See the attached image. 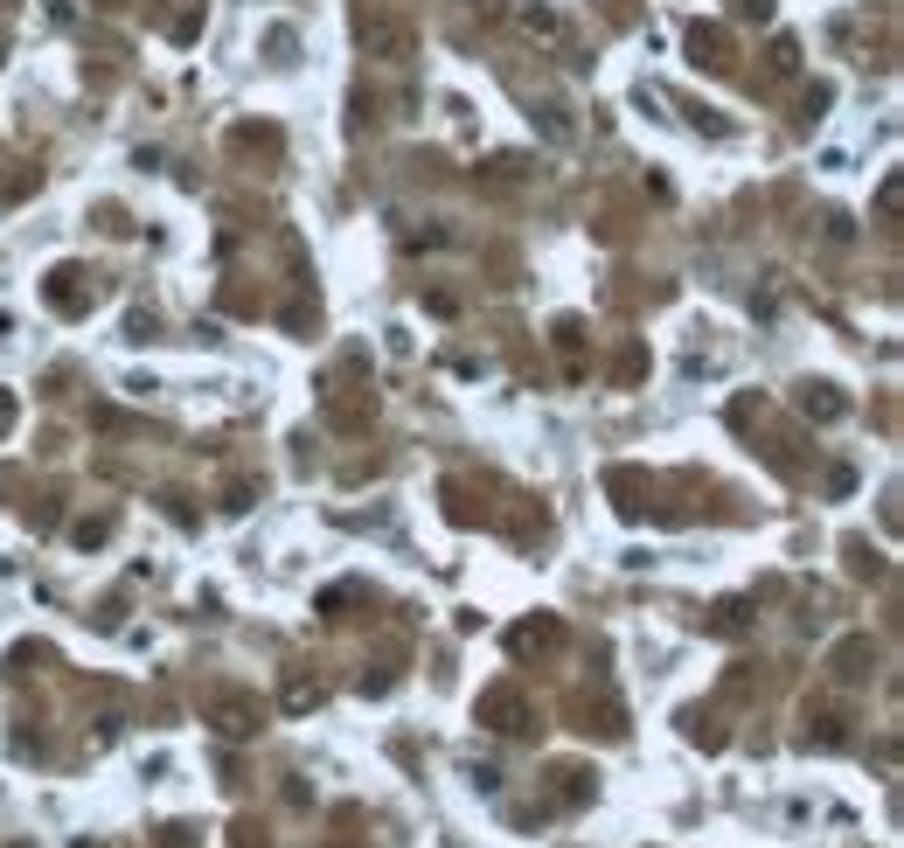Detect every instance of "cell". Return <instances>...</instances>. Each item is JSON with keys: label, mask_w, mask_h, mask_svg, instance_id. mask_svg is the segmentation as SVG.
Returning <instances> with one entry per match:
<instances>
[{"label": "cell", "mask_w": 904, "mask_h": 848, "mask_svg": "<svg viewBox=\"0 0 904 848\" xmlns=\"http://www.w3.org/2000/svg\"><path fill=\"white\" fill-rule=\"evenodd\" d=\"M362 49L376 63H411L418 56V28L397 21V14H362Z\"/></svg>", "instance_id": "obj_1"}, {"label": "cell", "mask_w": 904, "mask_h": 848, "mask_svg": "<svg viewBox=\"0 0 904 848\" xmlns=\"http://www.w3.org/2000/svg\"><path fill=\"white\" fill-rule=\"evenodd\" d=\"M209 723H216L223 737H258V730H265V703L244 696V689H223V696L209 703Z\"/></svg>", "instance_id": "obj_2"}, {"label": "cell", "mask_w": 904, "mask_h": 848, "mask_svg": "<svg viewBox=\"0 0 904 848\" xmlns=\"http://www.w3.org/2000/svg\"><path fill=\"white\" fill-rule=\"evenodd\" d=\"M480 723H494L501 737H522V730H529V703H522V689L494 682V689L480 696Z\"/></svg>", "instance_id": "obj_3"}, {"label": "cell", "mask_w": 904, "mask_h": 848, "mask_svg": "<svg viewBox=\"0 0 904 848\" xmlns=\"http://www.w3.org/2000/svg\"><path fill=\"white\" fill-rule=\"evenodd\" d=\"M828 668H835V682H842V689H856V682H870V668H877V647L856 633V640H842V647H835V661H828Z\"/></svg>", "instance_id": "obj_4"}, {"label": "cell", "mask_w": 904, "mask_h": 848, "mask_svg": "<svg viewBox=\"0 0 904 848\" xmlns=\"http://www.w3.org/2000/svg\"><path fill=\"white\" fill-rule=\"evenodd\" d=\"M84 272H77V265H56V272H49V306H56V313H70V320H77V313H91V292H84Z\"/></svg>", "instance_id": "obj_5"}, {"label": "cell", "mask_w": 904, "mask_h": 848, "mask_svg": "<svg viewBox=\"0 0 904 848\" xmlns=\"http://www.w3.org/2000/svg\"><path fill=\"white\" fill-rule=\"evenodd\" d=\"M689 49H696V63H710V70H731V35H724L717 21H696V28H689Z\"/></svg>", "instance_id": "obj_6"}, {"label": "cell", "mask_w": 904, "mask_h": 848, "mask_svg": "<svg viewBox=\"0 0 904 848\" xmlns=\"http://www.w3.org/2000/svg\"><path fill=\"white\" fill-rule=\"evenodd\" d=\"M508 647H515V654H550V647H564V626H557V619H529V626L508 633Z\"/></svg>", "instance_id": "obj_7"}, {"label": "cell", "mask_w": 904, "mask_h": 848, "mask_svg": "<svg viewBox=\"0 0 904 848\" xmlns=\"http://www.w3.org/2000/svg\"><path fill=\"white\" fill-rule=\"evenodd\" d=\"M800 411H807L814 424H835L842 411H849V397H842L835 383H807V390H800Z\"/></svg>", "instance_id": "obj_8"}, {"label": "cell", "mask_w": 904, "mask_h": 848, "mask_svg": "<svg viewBox=\"0 0 904 848\" xmlns=\"http://www.w3.org/2000/svg\"><path fill=\"white\" fill-rule=\"evenodd\" d=\"M807 744H821V751H835V744H849V730H842V716H835V709H821V716L807 709Z\"/></svg>", "instance_id": "obj_9"}, {"label": "cell", "mask_w": 904, "mask_h": 848, "mask_svg": "<svg viewBox=\"0 0 904 848\" xmlns=\"http://www.w3.org/2000/svg\"><path fill=\"white\" fill-rule=\"evenodd\" d=\"M557 800H564V807L592 800V772H578V765H557Z\"/></svg>", "instance_id": "obj_10"}, {"label": "cell", "mask_w": 904, "mask_h": 848, "mask_svg": "<svg viewBox=\"0 0 904 848\" xmlns=\"http://www.w3.org/2000/svg\"><path fill=\"white\" fill-rule=\"evenodd\" d=\"M480 181H487L494 195H508V188L522 181V160H487V174H480Z\"/></svg>", "instance_id": "obj_11"}, {"label": "cell", "mask_w": 904, "mask_h": 848, "mask_svg": "<svg viewBox=\"0 0 904 848\" xmlns=\"http://www.w3.org/2000/svg\"><path fill=\"white\" fill-rule=\"evenodd\" d=\"M515 21H522V28H529V35H557V14H550V7H522V14H515Z\"/></svg>", "instance_id": "obj_12"}, {"label": "cell", "mask_w": 904, "mask_h": 848, "mask_svg": "<svg viewBox=\"0 0 904 848\" xmlns=\"http://www.w3.org/2000/svg\"><path fill=\"white\" fill-rule=\"evenodd\" d=\"M105 536H112V515H91V522H77V543H84V550H98Z\"/></svg>", "instance_id": "obj_13"}, {"label": "cell", "mask_w": 904, "mask_h": 848, "mask_svg": "<svg viewBox=\"0 0 904 848\" xmlns=\"http://www.w3.org/2000/svg\"><path fill=\"white\" fill-rule=\"evenodd\" d=\"M793 63H800V42H793V35H779V42H772V70H779V77H786V70H793Z\"/></svg>", "instance_id": "obj_14"}, {"label": "cell", "mask_w": 904, "mask_h": 848, "mask_svg": "<svg viewBox=\"0 0 904 848\" xmlns=\"http://www.w3.org/2000/svg\"><path fill=\"white\" fill-rule=\"evenodd\" d=\"M320 703V682H286V709H313Z\"/></svg>", "instance_id": "obj_15"}, {"label": "cell", "mask_w": 904, "mask_h": 848, "mask_svg": "<svg viewBox=\"0 0 904 848\" xmlns=\"http://www.w3.org/2000/svg\"><path fill=\"white\" fill-rule=\"evenodd\" d=\"M710 626H717V633H745V605H717Z\"/></svg>", "instance_id": "obj_16"}, {"label": "cell", "mask_w": 904, "mask_h": 848, "mask_svg": "<svg viewBox=\"0 0 904 848\" xmlns=\"http://www.w3.org/2000/svg\"><path fill=\"white\" fill-rule=\"evenodd\" d=\"M898 202H904V188H898V174H891V181L877 188V209H884V216H898Z\"/></svg>", "instance_id": "obj_17"}, {"label": "cell", "mask_w": 904, "mask_h": 848, "mask_svg": "<svg viewBox=\"0 0 904 848\" xmlns=\"http://www.w3.org/2000/svg\"><path fill=\"white\" fill-rule=\"evenodd\" d=\"M237 848H265V842H258V828H251V821H237Z\"/></svg>", "instance_id": "obj_18"}, {"label": "cell", "mask_w": 904, "mask_h": 848, "mask_svg": "<svg viewBox=\"0 0 904 848\" xmlns=\"http://www.w3.org/2000/svg\"><path fill=\"white\" fill-rule=\"evenodd\" d=\"M7 424H14V397L0 390V431H7Z\"/></svg>", "instance_id": "obj_19"}, {"label": "cell", "mask_w": 904, "mask_h": 848, "mask_svg": "<svg viewBox=\"0 0 904 848\" xmlns=\"http://www.w3.org/2000/svg\"><path fill=\"white\" fill-rule=\"evenodd\" d=\"M160 848H188V828H167V842Z\"/></svg>", "instance_id": "obj_20"}]
</instances>
